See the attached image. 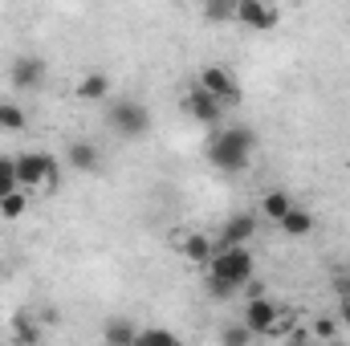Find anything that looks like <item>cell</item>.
I'll use <instances>...</instances> for the list:
<instances>
[{"label": "cell", "mask_w": 350, "mask_h": 346, "mask_svg": "<svg viewBox=\"0 0 350 346\" xmlns=\"http://www.w3.org/2000/svg\"><path fill=\"white\" fill-rule=\"evenodd\" d=\"M253 147H257L253 127H224L208 139V163L224 175H241L253 163Z\"/></svg>", "instance_id": "obj_1"}, {"label": "cell", "mask_w": 350, "mask_h": 346, "mask_svg": "<svg viewBox=\"0 0 350 346\" xmlns=\"http://www.w3.org/2000/svg\"><path fill=\"white\" fill-rule=\"evenodd\" d=\"M253 273H257V261H253L249 249H216V257L208 261L204 277H212V281H220V285L241 293V289L253 285Z\"/></svg>", "instance_id": "obj_2"}, {"label": "cell", "mask_w": 350, "mask_h": 346, "mask_svg": "<svg viewBox=\"0 0 350 346\" xmlns=\"http://www.w3.org/2000/svg\"><path fill=\"white\" fill-rule=\"evenodd\" d=\"M106 127H110L118 139L135 143V139H147V135H151L155 118H151V110H147L143 102H135V98H114V102L106 106Z\"/></svg>", "instance_id": "obj_3"}, {"label": "cell", "mask_w": 350, "mask_h": 346, "mask_svg": "<svg viewBox=\"0 0 350 346\" xmlns=\"http://www.w3.org/2000/svg\"><path fill=\"white\" fill-rule=\"evenodd\" d=\"M12 163H16L21 191H49L57 183V159L49 151H21L12 155Z\"/></svg>", "instance_id": "obj_4"}, {"label": "cell", "mask_w": 350, "mask_h": 346, "mask_svg": "<svg viewBox=\"0 0 350 346\" xmlns=\"http://www.w3.org/2000/svg\"><path fill=\"white\" fill-rule=\"evenodd\" d=\"M241 326L253 334V338H265V334H281V330H289L285 326V314H281V306L273 302V297H249V306H245V314H241Z\"/></svg>", "instance_id": "obj_5"}, {"label": "cell", "mask_w": 350, "mask_h": 346, "mask_svg": "<svg viewBox=\"0 0 350 346\" xmlns=\"http://www.w3.org/2000/svg\"><path fill=\"white\" fill-rule=\"evenodd\" d=\"M196 86L204 90L208 98H216L220 106H237L241 102V82L228 74V66H220V62H212V66H204L200 70V82Z\"/></svg>", "instance_id": "obj_6"}, {"label": "cell", "mask_w": 350, "mask_h": 346, "mask_svg": "<svg viewBox=\"0 0 350 346\" xmlns=\"http://www.w3.org/2000/svg\"><path fill=\"white\" fill-rule=\"evenodd\" d=\"M45 74H49V66H45V57H37V53H21V57H12V66H8L12 90H41L45 86Z\"/></svg>", "instance_id": "obj_7"}, {"label": "cell", "mask_w": 350, "mask_h": 346, "mask_svg": "<svg viewBox=\"0 0 350 346\" xmlns=\"http://www.w3.org/2000/svg\"><path fill=\"white\" fill-rule=\"evenodd\" d=\"M232 21L245 25V29H253V33H273L281 25V12L269 8L265 0H237V16Z\"/></svg>", "instance_id": "obj_8"}, {"label": "cell", "mask_w": 350, "mask_h": 346, "mask_svg": "<svg viewBox=\"0 0 350 346\" xmlns=\"http://www.w3.org/2000/svg\"><path fill=\"white\" fill-rule=\"evenodd\" d=\"M253 237H257V216L253 212H232L220 224V245L216 249H249Z\"/></svg>", "instance_id": "obj_9"}, {"label": "cell", "mask_w": 350, "mask_h": 346, "mask_svg": "<svg viewBox=\"0 0 350 346\" xmlns=\"http://www.w3.org/2000/svg\"><path fill=\"white\" fill-rule=\"evenodd\" d=\"M183 110L200 122V127H220V118H224V106L216 102V98H208L200 86L187 90V98H183Z\"/></svg>", "instance_id": "obj_10"}, {"label": "cell", "mask_w": 350, "mask_h": 346, "mask_svg": "<svg viewBox=\"0 0 350 346\" xmlns=\"http://www.w3.org/2000/svg\"><path fill=\"white\" fill-rule=\"evenodd\" d=\"M66 163H70L74 172H98V168H102V151H98L90 139H74V143L66 147Z\"/></svg>", "instance_id": "obj_11"}, {"label": "cell", "mask_w": 350, "mask_h": 346, "mask_svg": "<svg viewBox=\"0 0 350 346\" xmlns=\"http://www.w3.org/2000/svg\"><path fill=\"white\" fill-rule=\"evenodd\" d=\"M277 228H281V232H285L289 241H301V237H310V232H314V212H310V208H297V204H293V208H289V216H285V220H281Z\"/></svg>", "instance_id": "obj_12"}, {"label": "cell", "mask_w": 350, "mask_h": 346, "mask_svg": "<svg viewBox=\"0 0 350 346\" xmlns=\"http://www.w3.org/2000/svg\"><path fill=\"white\" fill-rule=\"evenodd\" d=\"M179 249H183V257L191 261V265H204V269H208V261L216 257V245L208 241V232H191V237H183Z\"/></svg>", "instance_id": "obj_13"}, {"label": "cell", "mask_w": 350, "mask_h": 346, "mask_svg": "<svg viewBox=\"0 0 350 346\" xmlns=\"http://www.w3.org/2000/svg\"><path fill=\"white\" fill-rule=\"evenodd\" d=\"M135 334H139V326L131 318H110L102 326V343L106 346H135Z\"/></svg>", "instance_id": "obj_14"}, {"label": "cell", "mask_w": 350, "mask_h": 346, "mask_svg": "<svg viewBox=\"0 0 350 346\" xmlns=\"http://www.w3.org/2000/svg\"><path fill=\"white\" fill-rule=\"evenodd\" d=\"M289 208H293V196H289L285 187H273V191L261 196V212L273 220V224H281V220L289 216Z\"/></svg>", "instance_id": "obj_15"}, {"label": "cell", "mask_w": 350, "mask_h": 346, "mask_svg": "<svg viewBox=\"0 0 350 346\" xmlns=\"http://www.w3.org/2000/svg\"><path fill=\"white\" fill-rule=\"evenodd\" d=\"M74 98L78 102H102V98H110V78L106 74H86L78 90H74Z\"/></svg>", "instance_id": "obj_16"}, {"label": "cell", "mask_w": 350, "mask_h": 346, "mask_svg": "<svg viewBox=\"0 0 350 346\" xmlns=\"http://www.w3.org/2000/svg\"><path fill=\"white\" fill-rule=\"evenodd\" d=\"M29 127V114L12 102V98H0V131L4 135H16V131H25Z\"/></svg>", "instance_id": "obj_17"}, {"label": "cell", "mask_w": 350, "mask_h": 346, "mask_svg": "<svg viewBox=\"0 0 350 346\" xmlns=\"http://www.w3.org/2000/svg\"><path fill=\"white\" fill-rule=\"evenodd\" d=\"M135 346H187V343L179 334H172V330H163V326H139Z\"/></svg>", "instance_id": "obj_18"}, {"label": "cell", "mask_w": 350, "mask_h": 346, "mask_svg": "<svg viewBox=\"0 0 350 346\" xmlns=\"http://www.w3.org/2000/svg\"><path fill=\"white\" fill-rule=\"evenodd\" d=\"M12 338L21 346H37L41 343V326H37L29 314H16V318H12Z\"/></svg>", "instance_id": "obj_19"}, {"label": "cell", "mask_w": 350, "mask_h": 346, "mask_svg": "<svg viewBox=\"0 0 350 346\" xmlns=\"http://www.w3.org/2000/svg\"><path fill=\"white\" fill-rule=\"evenodd\" d=\"M25 208H29V191H12V196L0 200V216H4V220H21Z\"/></svg>", "instance_id": "obj_20"}, {"label": "cell", "mask_w": 350, "mask_h": 346, "mask_svg": "<svg viewBox=\"0 0 350 346\" xmlns=\"http://www.w3.org/2000/svg\"><path fill=\"white\" fill-rule=\"evenodd\" d=\"M12 191H21V183H16V163H12V155H0V200L12 196Z\"/></svg>", "instance_id": "obj_21"}, {"label": "cell", "mask_w": 350, "mask_h": 346, "mask_svg": "<svg viewBox=\"0 0 350 346\" xmlns=\"http://www.w3.org/2000/svg\"><path fill=\"white\" fill-rule=\"evenodd\" d=\"M338 330H342V326H338V318H330V314L314 318V334H318V338H322L326 346H330V343H338Z\"/></svg>", "instance_id": "obj_22"}, {"label": "cell", "mask_w": 350, "mask_h": 346, "mask_svg": "<svg viewBox=\"0 0 350 346\" xmlns=\"http://www.w3.org/2000/svg\"><path fill=\"white\" fill-rule=\"evenodd\" d=\"M220 346H253V334H249L241 322H232V326L220 330Z\"/></svg>", "instance_id": "obj_23"}, {"label": "cell", "mask_w": 350, "mask_h": 346, "mask_svg": "<svg viewBox=\"0 0 350 346\" xmlns=\"http://www.w3.org/2000/svg\"><path fill=\"white\" fill-rule=\"evenodd\" d=\"M204 16H208V21H232V16H237V0H216V4L204 8Z\"/></svg>", "instance_id": "obj_24"}, {"label": "cell", "mask_w": 350, "mask_h": 346, "mask_svg": "<svg viewBox=\"0 0 350 346\" xmlns=\"http://www.w3.org/2000/svg\"><path fill=\"white\" fill-rule=\"evenodd\" d=\"M338 326L350 330V293H338Z\"/></svg>", "instance_id": "obj_25"}, {"label": "cell", "mask_w": 350, "mask_h": 346, "mask_svg": "<svg viewBox=\"0 0 350 346\" xmlns=\"http://www.w3.org/2000/svg\"><path fill=\"white\" fill-rule=\"evenodd\" d=\"M297 346H314V343H297Z\"/></svg>", "instance_id": "obj_26"}]
</instances>
